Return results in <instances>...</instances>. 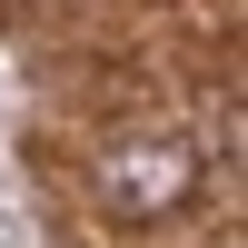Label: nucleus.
Wrapping results in <instances>:
<instances>
[{"instance_id": "nucleus-1", "label": "nucleus", "mask_w": 248, "mask_h": 248, "mask_svg": "<svg viewBox=\"0 0 248 248\" xmlns=\"http://www.w3.org/2000/svg\"><path fill=\"white\" fill-rule=\"evenodd\" d=\"M119 189H129V209H169V199L189 189V159H179V149H159V159H129V169H119Z\"/></svg>"}]
</instances>
